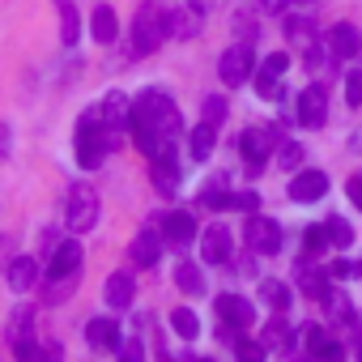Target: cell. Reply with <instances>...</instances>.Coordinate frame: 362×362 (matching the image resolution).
Returning <instances> with one entry per match:
<instances>
[{"label": "cell", "instance_id": "cell-42", "mask_svg": "<svg viewBox=\"0 0 362 362\" xmlns=\"http://www.w3.org/2000/svg\"><path fill=\"white\" fill-rule=\"evenodd\" d=\"M9 252H13V239H9V235H0V264H5ZM5 269H9V264H5Z\"/></svg>", "mask_w": 362, "mask_h": 362}, {"label": "cell", "instance_id": "cell-8", "mask_svg": "<svg viewBox=\"0 0 362 362\" xmlns=\"http://www.w3.org/2000/svg\"><path fill=\"white\" fill-rule=\"evenodd\" d=\"M252 320H256V307L247 298H239V294H222L218 298V324L243 332V328H252Z\"/></svg>", "mask_w": 362, "mask_h": 362}, {"label": "cell", "instance_id": "cell-18", "mask_svg": "<svg viewBox=\"0 0 362 362\" xmlns=\"http://www.w3.org/2000/svg\"><path fill=\"white\" fill-rule=\"evenodd\" d=\"M90 35H94L98 43H115V39H119V18H115L111 5H94V13H90Z\"/></svg>", "mask_w": 362, "mask_h": 362}, {"label": "cell", "instance_id": "cell-2", "mask_svg": "<svg viewBox=\"0 0 362 362\" xmlns=\"http://www.w3.org/2000/svg\"><path fill=\"white\" fill-rule=\"evenodd\" d=\"M69 230L73 235H86V230H94V222H98V192H94V184H73L69 188Z\"/></svg>", "mask_w": 362, "mask_h": 362}, {"label": "cell", "instance_id": "cell-16", "mask_svg": "<svg viewBox=\"0 0 362 362\" xmlns=\"http://www.w3.org/2000/svg\"><path fill=\"white\" fill-rule=\"evenodd\" d=\"M162 243H166V239H162V230H158V235H153V230H141V235L132 239V247H128V252H132V260H136L141 269H153V264L162 260Z\"/></svg>", "mask_w": 362, "mask_h": 362}, {"label": "cell", "instance_id": "cell-32", "mask_svg": "<svg viewBox=\"0 0 362 362\" xmlns=\"http://www.w3.org/2000/svg\"><path fill=\"white\" fill-rule=\"evenodd\" d=\"M277 162H281V170H298V166H303V145H298V141L277 145Z\"/></svg>", "mask_w": 362, "mask_h": 362}, {"label": "cell", "instance_id": "cell-40", "mask_svg": "<svg viewBox=\"0 0 362 362\" xmlns=\"http://www.w3.org/2000/svg\"><path fill=\"white\" fill-rule=\"evenodd\" d=\"M332 277H354L358 273V264H349V260H332V269H328Z\"/></svg>", "mask_w": 362, "mask_h": 362}, {"label": "cell", "instance_id": "cell-38", "mask_svg": "<svg viewBox=\"0 0 362 362\" xmlns=\"http://www.w3.org/2000/svg\"><path fill=\"white\" fill-rule=\"evenodd\" d=\"M286 341H290V332H286V324H281V320H273V324L264 328V349H269V345H286Z\"/></svg>", "mask_w": 362, "mask_h": 362}, {"label": "cell", "instance_id": "cell-44", "mask_svg": "<svg viewBox=\"0 0 362 362\" xmlns=\"http://www.w3.org/2000/svg\"><path fill=\"white\" fill-rule=\"evenodd\" d=\"M354 358H358V362H362V332H358V337H354Z\"/></svg>", "mask_w": 362, "mask_h": 362}, {"label": "cell", "instance_id": "cell-33", "mask_svg": "<svg viewBox=\"0 0 362 362\" xmlns=\"http://www.w3.org/2000/svg\"><path fill=\"white\" fill-rule=\"evenodd\" d=\"M119 362H145V345L136 337H124L119 341Z\"/></svg>", "mask_w": 362, "mask_h": 362}, {"label": "cell", "instance_id": "cell-41", "mask_svg": "<svg viewBox=\"0 0 362 362\" xmlns=\"http://www.w3.org/2000/svg\"><path fill=\"white\" fill-rule=\"evenodd\" d=\"M256 9L273 18V13H281V9H286V0H256Z\"/></svg>", "mask_w": 362, "mask_h": 362}, {"label": "cell", "instance_id": "cell-19", "mask_svg": "<svg viewBox=\"0 0 362 362\" xmlns=\"http://www.w3.org/2000/svg\"><path fill=\"white\" fill-rule=\"evenodd\" d=\"M86 341H90L94 349H111V345H119L124 337H119V324H115V320L98 315V320H90V324H86Z\"/></svg>", "mask_w": 362, "mask_h": 362}, {"label": "cell", "instance_id": "cell-1", "mask_svg": "<svg viewBox=\"0 0 362 362\" xmlns=\"http://www.w3.org/2000/svg\"><path fill=\"white\" fill-rule=\"evenodd\" d=\"M170 39V9H162L158 0H145L132 18V56H153Z\"/></svg>", "mask_w": 362, "mask_h": 362}, {"label": "cell", "instance_id": "cell-34", "mask_svg": "<svg viewBox=\"0 0 362 362\" xmlns=\"http://www.w3.org/2000/svg\"><path fill=\"white\" fill-rule=\"evenodd\" d=\"M345 98H349V107H362V69H354L345 77Z\"/></svg>", "mask_w": 362, "mask_h": 362}, {"label": "cell", "instance_id": "cell-29", "mask_svg": "<svg viewBox=\"0 0 362 362\" xmlns=\"http://www.w3.org/2000/svg\"><path fill=\"white\" fill-rule=\"evenodd\" d=\"M30 320H35V311H30V307L13 311V320H9V328H5L9 345H18V341H26V337H30Z\"/></svg>", "mask_w": 362, "mask_h": 362}, {"label": "cell", "instance_id": "cell-48", "mask_svg": "<svg viewBox=\"0 0 362 362\" xmlns=\"http://www.w3.org/2000/svg\"><path fill=\"white\" fill-rule=\"evenodd\" d=\"M358 273H362V264H358Z\"/></svg>", "mask_w": 362, "mask_h": 362}, {"label": "cell", "instance_id": "cell-6", "mask_svg": "<svg viewBox=\"0 0 362 362\" xmlns=\"http://www.w3.org/2000/svg\"><path fill=\"white\" fill-rule=\"evenodd\" d=\"M294 115H298L303 128H324L328 124V90L324 86H307L294 98Z\"/></svg>", "mask_w": 362, "mask_h": 362}, {"label": "cell", "instance_id": "cell-47", "mask_svg": "<svg viewBox=\"0 0 362 362\" xmlns=\"http://www.w3.org/2000/svg\"><path fill=\"white\" fill-rule=\"evenodd\" d=\"M201 362H214V358H201Z\"/></svg>", "mask_w": 362, "mask_h": 362}, {"label": "cell", "instance_id": "cell-12", "mask_svg": "<svg viewBox=\"0 0 362 362\" xmlns=\"http://www.w3.org/2000/svg\"><path fill=\"white\" fill-rule=\"evenodd\" d=\"M303 337H307V354H311L315 362H345V345H337L320 324H307Z\"/></svg>", "mask_w": 362, "mask_h": 362}, {"label": "cell", "instance_id": "cell-35", "mask_svg": "<svg viewBox=\"0 0 362 362\" xmlns=\"http://www.w3.org/2000/svg\"><path fill=\"white\" fill-rule=\"evenodd\" d=\"M286 69H290V56H286V52H273V56L260 64V73H269V77H281Z\"/></svg>", "mask_w": 362, "mask_h": 362}, {"label": "cell", "instance_id": "cell-9", "mask_svg": "<svg viewBox=\"0 0 362 362\" xmlns=\"http://www.w3.org/2000/svg\"><path fill=\"white\" fill-rule=\"evenodd\" d=\"M324 192H328V175H324V170H294V179H290V201L311 205V201H320Z\"/></svg>", "mask_w": 362, "mask_h": 362}, {"label": "cell", "instance_id": "cell-13", "mask_svg": "<svg viewBox=\"0 0 362 362\" xmlns=\"http://www.w3.org/2000/svg\"><path fill=\"white\" fill-rule=\"evenodd\" d=\"M149 179H153V188H158L162 197H175V192H179V162H175V153L149 158Z\"/></svg>", "mask_w": 362, "mask_h": 362}, {"label": "cell", "instance_id": "cell-46", "mask_svg": "<svg viewBox=\"0 0 362 362\" xmlns=\"http://www.w3.org/2000/svg\"><path fill=\"white\" fill-rule=\"evenodd\" d=\"M290 5H311V0H290Z\"/></svg>", "mask_w": 362, "mask_h": 362}, {"label": "cell", "instance_id": "cell-20", "mask_svg": "<svg viewBox=\"0 0 362 362\" xmlns=\"http://www.w3.org/2000/svg\"><path fill=\"white\" fill-rule=\"evenodd\" d=\"M201 35V9H192V5H184V9H175L170 13V39H197Z\"/></svg>", "mask_w": 362, "mask_h": 362}, {"label": "cell", "instance_id": "cell-37", "mask_svg": "<svg viewBox=\"0 0 362 362\" xmlns=\"http://www.w3.org/2000/svg\"><path fill=\"white\" fill-rule=\"evenodd\" d=\"M315 26H311V18H303V13H286V35H311Z\"/></svg>", "mask_w": 362, "mask_h": 362}, {"label": "cell", "instance_id": "cell-15", "mask_svg": "<svg viewBox=\"0 0 362 362\" xmlns=\"http://www.w3.org/2000/svg\"><path fill=\"white\" fill-rule=\"evenodd\" d=\"M103 298H107V307L128 311V307H132V298H136V281H132V273H111V277H107V286H103Z\"/></svg>", "mask_w": 362, "mask_h": 362}, {"label": "cell", "instance_id": "cell-17", "mask_svg": "<svg viewBox=\"0 0 362 362\" xmlns=\"http://www.w3.org/2000/svg\"><path fill=\"white\" fill-rule=\"evenodd\" d=\"M77 264H81V243L60 239V247L52 252V277H77Z\"/></svg>", "mask_w": 362, "mask_h": 362}, {"label": "cell", "instance_id": "cell-30", "mask_svg": "<svg viewBox=\"0 0 362 362\" xmlns=\"http://www.w3.org/2000/svg\"><path fill=\"white\" fill-rule=\"evenodd\" d=\"M324 230H328V243H332V247H349V243H354V226H349L345 218H328Z\"/></svg>", "mask_w": 362, "mask_h": 362}, {"label": "cell", "instance_id": "cell-43", "mask_svg": "<svg viewBox=\"0 0 362 362\" xmlns=\"http://www.w3.org/2000/svg\"><path fill=\"white\" fill-rule=\"evenodd\" d=\"M188 5H192V9H201V13H209V9L218 5V0H188Z\"/></svg>", "mask_w": 362, "mask_h": 362}, {"label": "cell", "instance_id": "cell-22", "mask_svg": "<svg viewBox=\"0 0 362 362\" xmlns=\"http://www.w3.org/2000/svg\"><path fill=\"white\" fill-rule=\"evenodd\" d=\"M298 290L311 294V298H324V294H328V277H324V269H311L307 260H298Z\"/></svg>", "mask_w": 362, "mask_h": 362}, {"label": "cell", "instance_id": "cell-27", "mask_svg": "<svg viewBox=\"0 0 362 362\" xmlns=\"http://www.w3.org/2000/svg\"><path fill=\"white\" fill-rule=\"evenodd\" d=\"M226 115H230V107H226V98H222V94H209V98L201 103V119H205V124L222 128V124H226Z\"/></svg>", "mask_w": 362, "mask_h": 362}, {"label": "cell", "instance_id": "cell-28", "mask_svg": "<svg viewBox=\"0 0 362 362\" xmlns=\"http://www.w3.org/2000/svg\"><path fill=\"white\" fill-rule=\"evenodd\" d=\"M222 209H230V214H256L260 209V192H226Z\"/></svg>", "mask_w": 362, "mask_h": 362}, {"label": "cell", "instance_id": "cell-7", "mask_svg": "<svg viewBox=\"0 0 362 362\" xmlns=\"http://www.w3.org/2000/svg\"><path fill=\"white\" fill-rule=\"evenodd\" d=\"M324 47H328L337 60H354V56L362 52V30H358L354 22H337V26L324 35Z\"/></svg>", "mask_w": 362, "mask_h": 362}, {"label": "cell", "instance_id": "cell-3", "mask_svg": "<svg viewBox=\"0 0 362 362\" xmlns=\"http://www.w3.org/2000/svg\"><path fill=\"white\" fill-rule=\"evenodd\" d=\"M218 73H222V86H247L252 73H256V56H252V47H247V43L226 47L222 60H218Z\"/></svg>", "mask_w": 362, "mask_h": 362}, {"label": "cell", "instance_id": "cell-45", "mask_svg": "<svg viewBox=\"0 0 362 362\" xmlns=\"http://www.w3.org/2000/svg\"><path fill=\"white\" fill-rule=\"evenodd\" d=\"M39 362H60V354L52 349V354H39Z\"/></svg>", "mask_w": 362, "mask_h": 362}, {"label": "cell", "instance_id": "cell-14", "mask_svg": "<svg viewBox=\"0 0 362 362\" xmlns=\"http://www.w3.org/2000/svg\"><path fill=\"white\" fill-rule=\"evenodd\" d=\"M5 281H9L13 294H26V290L39 281V260H30V256H13L9 269H5Z\"/></svg>", "mask_w": 362, "mask_h": 362}, {"label": "cell", "instance_id": "cell-10", "mask_svg": "<svg viewBox=\"0 0 362 362\" xmlns=\"http://www.w3.org/2000/svg\"><path fill=\"white\" fill-rule=\"evenodd\" d=\"M158 230H162L166 243H192L197 239V218L188 209H170V214L158 218Z\"/></svg>", "mask_w": 362, "mask_h": 362}, {"label": "cell", "instance_id": "cell-25", "mask_svg": "<svg viewBox=\"0 0 362 362\" xmlns=\"http://www.w3.org/2000/svg\"><path fill=\"white\" fill-rule=\"evenodd\" d=\"M170 328L184 337V341H192V337L201 332V320H197V311H192V307H175V311H170Z\"/></svg>", "mask_w": 362, "mask_h": 362}, {"label": "cell", "instance_id": "cell-24", "mask_svg": "<svg viewBox=\"0 0 362 362\" xmlns=\"http://www.w3.org/2000/svg\"><path fill=\"white\" fill-rule=\"evenodd\" d=\"M60 39H64V43H77V39H81V18H77V5H73V0H60Z\"/></svg>", "mask_w": 362, "mask_h": 362}, {"label": "cell", "instance_id": "cell-11", "mask_svg": "<svg viewBox=\"0 0 362 362\" xmlns=\"http://www.w3.org/2000/svg\"><path fill=\"white\" fill-rule=\"evenodd\" d=\"M230 252H235V239H230V230H226L222 222L201 235V256H205V264H226Z\"/></svg>", "mask_w": 362, "mask_h": 362}, {"label": "cell", "instance_id": "cell-26", "mask_svg": "<svg viewBox=\"0 0 362 362\" xmlns=\"http://www.w3.org/2000/svg\"><path fill=\"white\" fill-rule=\"evenodd\" d=\"M260 298H264L273 311H286V307H290V286H286V281L264 277V281H260Z\"/></svg>", "mask_w": 362, "mask_h": 362}, {"label": "cell", "instance_id": "cell-36", "mask_svg": "<svg viewBox=\"0 0 362 362\" xmlns=\"http://www.w3.org/2000/svg\"><path fill=\"white\" fill-rule=\"evenodd\" d=\"M303 239H307V243H303V247H307V256H315V252L328 243V230H324V226H307V235H303Z\"/></svg>", "mask_w": 362, "mask_h": 362}, {"label": "cell", "instance_id": "cell-5", "mask_svg": "<svg viewBox=\"0 0 362 362\" xmlns=\"http://www.w3.org/2000/svg\"><path fill=\"white\" fill-rule=\"evenodd\" d=\"M243 239H247V247H252L256 256H277V252H281V226H277L273 218L252 214V218H247Z\"/></svg>", "mask_w": 362, "mask_h": 362}, {"label": "cell", "instance_id": "cell-31", "mask_svg": "<svg viewBox=\"0 0 362 362\" xmlns=\"http://www.w3.org/2000/svg\"><path fill=\"white\" fill-rule=\"evenodd\" d=\"M235 354H239V362H264V341L235 337Z\"/></svg>", "mask_w": 362, "mask_h": 362}, {"label": "cell", "instance_id": "cell-4", "mask_svg": "<svg viewBox=\"0 0 362 362\" xmlns=\"http://www.w3.org/2000/svg\"><path fill=\"white\" fill-rule=\"evenodd\" d=\"M273 149H277L273 128H247V132L239 136V153H243V162H247V170H252V175L273 158Z\"/></svg>", "mask_w": 362, "mask_h": 362}, {"label": "cell", "instance_id": "cell-21", "mask_svg": "<svg viewBox=\"0 0 362 362\" xmlns=\"http://www.w3.org/2000/svg\"><path fill=\"white\" fill-rule=\"evenodd\" d=\"M214 145H218V128L201 119V124H197V128L188 132V153H192L197 162H205V158L214 153Z\"/></svg>", "mask_w": 362, "mask_h": 362}, {"label": "cell", "instance_id": "cell-23", "mask_svg": "<svg viewBox=\"0 0 362 362\" xmlns=\"http://www.w3.org/2000/svg\"><path fill=\"white\" fill-rule=\"evenodd\" d=\"M175 286L184 290V294H192V298H197V294H205V277H201V269H197V264H188V260L175 269Z\"/></svg>", "mask_w": 362, "mask_h": 362}, {"label": "cell", "instance_id": "cell-39", "mask_svg": "<svg viewBox=\"0 0 362 362\" xmlns=\"http://www.w3.org/2000/svg\"><path fill=\"white\" fill-rule=\"evenodd\" d=\"M345 192H349V201H354V205L362 209V170H358V175L349 179V184H345Z\"/></svg>", "mask_w": 362, "mask_h": 362}]
</instances>
